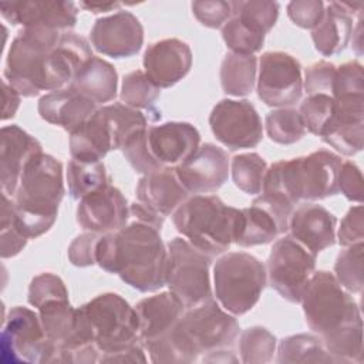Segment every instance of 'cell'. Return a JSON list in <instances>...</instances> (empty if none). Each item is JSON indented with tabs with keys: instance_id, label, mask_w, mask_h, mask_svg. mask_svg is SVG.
<instances>
[{
	"instance_id": "1",
	"label": "cell",
	"mask_w": 364,
	"mask_h": 364,
	"mask_svg": "<svg viewBox=\"0 0 364 364\" xmlns=\"http://www.w3.org/2000/svg\"><path fill=\"white\" fill-rule=\"evenodd\" d=\"M161 230L135 220L115 232L101 233L95 247V264L118 274L132 289L148 293L165 286L168 249Z\"/></svg>"
},
{
	"instance_id": "2",
	"label": "cell",
	"mask_w": 364,
	"mask_h": 364,
	"mask_svg": "<svg viewBox=\"0 0 364 364\" xmlns=\"http://www.w3.org/2000/svg\"><path fill=\"white\" fill-rule=\"evenodd\" d=\"M87 344L97 346L101 353L100 363L146 361L135 309L117 293H102L77 309L74 340L58 350L57 355Z\"/></svg>"
},
{
	"instance_id": "3",
	"label": "cell",
	"mask_w": 364,
	"mask_h": 364,
	"mask_svg": "<svg viewBox=\"0 0 364 364\" xmlns=\"http://www.w3.org/2000/svg\"><path fill=\"white\" fill-rule=\"evenodd\" d=\"M239 330L236 318L212 299L185 310L172 331L145 350L152 363H193L200 355L232 347Z\"/></svg>"
},
{
	"instance_id": "4",
	"label": "cell",
	"mask_w": 364,
	"mask_h": 364,
	"mask_svg": "<svg viewBox=\"0 0 364 364\" xmlns=\"http://www.w3.org/2000/svg\"><path fill=\"white\" fill-rule=\"evenodd\" d=\"M64 193L61 162L44 152L31 158L11 198L16 222L27 239L53 228Z\"/></svg>"
},
{
	"instance_id": "5",
	"label": "cell",
	"mask_w": 364,
	"mask_h": 364,
	"mask_svg": "<svg viewBox=\"0 0 364 364\" xmlns=\"http://www.w3.org/2000/svg\"><path fill=\"white\" fill-rule=\"evenodd\" d=\"M343 161L327 149L307 156L277 161L263 178L262 193L279 196L293 206L300 200H318L338 193V173Z\"/></svg>"
},
{
	"instance_id": "6",
	"label": "cell",
	"mask_w": 364,
	"mask_h": 364,
	"mask_svg": "<svg viewBox=\"0 0 364 364\" xmlns=\"http://www.w3.org/2000/svg\"><path fill=\"white\" fill-rule=\"evenodd\" d=\"M240 209L216 195H193L172 215L175 229L196 249L215 257L235 243Z\"/></svg>"
},
{
	"instance_id": "7",
	"label": "cell",
	"mask_w": 364,
	"mask_h": 364,
	"mask_svg": "<svg viewBox=\"0 0 364 364\" xmlns=\"http://www.w3.org/2000/svg\"><path fill=\"white\" fill-rule=\"evenodd\" d=\"M300 303L307 326L320 338L363 324L358 304L330 272L313 273Z\"/></svg>"
},
{
	"instance_id": "8",
	"label": "cell",
	"mask_w": 364,
	"mask_h": 364,
	"mask_svg": "<svg viewBox=\"0 0 364 364\" xmlns=\"http://www.w3.org/2000/svg\"><path fill=\"white\" fill-rule=\"evenodd\" d=\"M266 282L264 264L250 253L230 252L215 262V296L222 309L233 316H242L255 307Z\"/></svg>"
},
{
	"instance_id": "9",
	"label": "cell",
	"mask_w": 364,
	"mask_h": 364,
	"mask_svg": "<svg viewBox=\"0 0 364 364\" xmlns=\"http://www.w3.org/2000/svg\"><path fill=\"white\" fill-rule=\"evenodd\" d=\"M63 31L43 27L23 28L7 51L4 80L23 97H37L44 91V67L48 53L57 46Z\"/></svg>"
},
{
	"instance_id": "10",
	"label": "cell",
	"mask_w": 364,
	"mask_h": 364,
	"mask_svg": "<svg viewBox=\"0 0 364 364\" xmlns=\"http://www.w3.org/2000/svg\"><path fill=\"white\" fill-rule=\"evenodd\" d=\"M168 264L165 284L185 304L196 307L213 299L209 267L213 257L196 249L186 239L173 237L166 245Z\"/></svg>"
},
{
	"instance_id": "11",
	"label": "cell",
	"mask_w": 364,
	"mask_h": 364,
	"mask_svg": "<svg viewBox=\"0 0 364 364\" xmlns=\"http://www.w3.org/2000/svg\"><path fill=\"white\" fill-rule=\"evenodd\" d=\"M1 357L11 363H54L57 347L47 337L40 316L21 306L13 307L1 331Z\"/></svg>"
},
{
	"instance_id": "12",
	"label": "cell",
	"mask_w": 364,
	"mask_h": 364,
	"mask_svg": "<svg viewBox=\"0 0 364 364\" xmlns=\"http://www.w3.org/2000/svg\"><path fill=\"white\" fill-rule=\"evenodd\" d=\"M316 269V255L309 252L291 236L277 239L270 250L266 276L283 299L300 303L303 290Z\"/></svg>"
},
{
	"instance_id": "13",
	"label": "cell",
	"mask_w": 364,
	"mask_h": 364,
	"mask_svg": "<svg viewBox=\"0 0 364 364\" xmlns=\"http://www.w3.org/2000/svg\"><path fill=\"white\" fill-rule=\"evenodd\" d=\"M303 94L301 65L283 51H266L259 61L257 95L269 107L289 108Z\"/></svg>"
},
{
	"instance_id": "14",
	"label": "cell",
	"mask_w": 364,
	"mask_h": 364,
	"mask_svg": "<svg viewBox=\"0 0 364 364\" xmlns=\"http://www.w3.org/2000/svg\"><path fill=\"white\" fill-rule=\"evenodd\" d=\"M215 138L230 151L255 148L263 138V125L255 105L247 100H220L209 115Z\"/></svg>"
},
{
	"instance_id": "15",
	"label": "cell",
	"mask_w": 364,
	"mask_h": 364,
	"mask_svg": "<svg viewBox=\"0 0 364 364\" xmlns=\"http://www.w3.org/2000/svg\"><path fill=\"white\" fill-rule=\"evenodd\" d=\"M291 212L293 205L287 200L262 193L249 208L240 209L235 243L242 247H252L273 242V239L289 229Z\"/></svg>"
},
{
	"instance_id": "16",
	"label": "cell",
	"mask_w": 364,
	"mask_h": 364,
	"mask_svg": "<svg viewBox=\"0 0 364 364\" xmlns=\"http://www.w3.org/2000/svg\"><path fill=\"white\" fill-rule=\"evenodd\" d=\"M90 40L92 47L112 58H128L141 50L144 28L141 21L131 13L119 10L111 16L97 18Z\"/></svg>"
},
{
	"instance_id": "17",
	"label": "cell",
	"mask_w": 364,
	"mask_h": 364,
	"mask_svg": "<svg viewBox=\"0 0 364 364\" xmlns=\"http://www.w3.org/2000/svg\"><path fill=\"white\" fill-rule=\"evenodd\" d=\"M175 173L188 193L216 192L229 178L228 152L215 144H203L175 168Z\"/></svg>"
},
{
	"instance_id": "18",
	"label": "cell",
	"mask_w": 364,
	"mask_h": 364,
	"mask_svg": "<svg viewBox=\"0 0 364 364\" xmlns=\"http://www.w3.org/2000/svg\"><path fill=\"white\" fill-rule=\"evenodd\" d=\"M334 100V111L321 139L346 156L363 149L364 138V95H347Z\"/></svg>"
},
{
	"instance_id": "19",
	"label": "cell",
	"mask_w": 364,
	"mask_h": 364,
	"mask_svg": "<svg viewBox=\"0 0 364 364\" xmlns=\"http://www.w3.org/2000/svg\"><path fill=\"white\" fill-rule=\"evenodd\" d=\"M1 16L13 26L23 28L43 27L67 31L77 23V7L65 0H27L1 1Z\"/></svg>"
},
{
	"instance_id": "20",
	"label": "cell",
	"mask_w": 364,
	"mask_h": 364,
	"mask_svg": "<svg viewBox=\"0 0 364 364\" xmlns=\"http://www.w3.org/2000/svg\"><path fill=\"white\" fill-rule=\"evenodd\" d=\"M200 134L189 122L171 121L148 127L146 145L154 161L162 168L175 169L199 148Z\"/></svg>"
},
{
	"instance_id": "21",
	"label": "cell",
	"mask_w": 364,
	"mask_h": 364,
	"mask_svg": "<svg viewBox=\"0 0 364 364\" xmlns=\"http://www.w3.org/2000/svg\"><path fill=\"white\" fill-rule=\"evenodd\" d=\"M129 206L122 192L111 183L84 196L77 206V223L88 232L108 233L124 228Z\"/></svg>"
},
{
	"instance_id": "22",
	"label": "cell",
	"mask_w": 364,
	"mask_h": 364,
	"mask_svg": "<svg viewBox=\"0 0 364 364\" xmlns=\"http://www.w3.org/2000/svg\"><path fill=\"white\" fill-rule=\"evenodd\" d=\"M92 57L88 41L74 33L63 31L57 46L48 53L44 67V91H58L73 85L82 65Z\"/></svg>"
},
{
	"instance_id": "23",
	"label": "cell",
	"mask_w": 364,
	"mask_h": 364,
	"mask_svg": "<svg viewBox=\"0 0 364 364\" xmlns=\"http://www.w3.org/2000/svg\"><path fill=\"white\" fill-rule=\"evenodd\" d=\"M142 63L145 74L158 88H169L189 73L192 51L179 38H165L148 46Z\"/></svg>"
},
{
	"instance_id": "24",
	"label": "cell",
	"mask_w": 364,
	"mask_h": 364,
	"mask_svg": "<svg viewBox=\"0 0 364 364\" xmlns=\"http://www.w3.org/2000/svg\"><path fill=\"white\" fill-rule=\"evenodd\" d=\"M0 182L3 195L13 198L20 176L31 158L43 152L41 144L18 125H7L0 131Z\"/></svg>"
},
{
	"instance_id": "25",
	"label": "cell",
	"mask_w": 364,
	"mask_h": 364,
	"mask_svg": "<svg viewBox=\"0 0 364 364\" xmlns=\"http://www.w3.org/2000/svg\"><path fill=\"white\" fill-rule=\"evenodd\" d=\"M336 216L324 206L306 202L291 212L289 229L294 240L317 256L336 243Z\"/></svg>"
},
{
	"instance_id": "26",
	"label": "cell",
	"mask_w": 364,
	"mask_h": 364,
	"mask_svg": "<svg viewBox=\"0 0 364 364\" xmlns=\"http://www.w3.org/2000/svg\"><path fill=\"white\" fill-rule=\"evenodd\" d=\"M134 309L138 317V336L144 347L166 337L186 310L172 291L142 299Z\"/></svg>"
},
{
	"instance_id": "27",
	"label": "cell",
	"mask_w": 364,
	"mask_h": 364,
	"mask_svg": "<svg viewBox=\"0 0 364 364\" xmlns=\"http://www.w3.org/2000/svg\"><path fill=\"white\" fill-rule=\"evenodd\" d=\"M135 195L136 202L162 219L173 213L188 199V191L172 168L144 175L138 181Z\"/></svg>"
},
{
	"instance_id": "28",
	"label": "cell",
	"mask_w": 364,
	"mask_h": 364,
	"mask_svg": "<svg viewBox=\"0 0 364 364\" xmlns=\"http://www.w3.org/2000/svg\"><path fill=\"white\" fill-rule=\"evenodd\" d=\"M97 109V104L74 87L47 92L38 100L37 105V111L44 121L61 127L68 134L84 124Z\"/></svg>"
},
{
	"instance_id": "29",
	"label": "cell",
	"mask_w": 364,
	"mask_h": 364,
	"mask_svg": "<svg viewBox=\"0 0 364 364\" xmlns=\"http://www.w3.org/2000/svg\"><path fill=\"white\" fill-rule=\"evenodd\" d=\"M109 151H114V141L101 107L70 134V154L77 161L97 162Z\"/></svg>"
},
{
	"instance_id": "30",
	"label": "cell",
	"mask_w": 364,
	"mask_h": 364,
	"mask_svg": "<svg viewBox=\"0 0 364 364\" xmlns=\"http://www.w3.org/2000/svg\"><path fill=\"white\" fill-rule=\"evenodd\" d=\"M353 28V16L346 10L343 3L331 1L324 9L321 21L311 31L316 50L324 57L341 53L350 41Z\"/></svg>"
},
{
	"instance_id": "31",
	"label": "cell",
	"mask_w": 364,
	"mask_h": 364,
	"mask_svg": "<svg viewBox=\"0 0 364 364\" xmlns=\"http://www.w3.org/2000/svg\"><path fill=\"white\" fill-rule=\"evenodd\" d=\"M118 74L112 64L92 55L80 70L71 87L92 102H109L117 95Z\"/></svg>"
},
{
	"instance_id": "32",
	"label": "cell",
	"mask_w": 364,
	"mask_h": 364,
	"mask_svg": "<svg viewBox=\"0 0 364 364\" xmlns=\"http://www.w3.org/2000/svg\"><path fill=\"white\" fill-rule=\"evenodd\" d=\"M37 310L43 328L47 337L57 347V351L70 346L75 336L77 309L70 304L68 299L48 301Z\"/></svg>"
},
{
	"instance_id": "33",
	"label": "cell",
	"mask_w": 364,
	"mask_h": 364,
	"mask_svg": "<svg viewBox=\"0 0 364 364\" xmlns=\"http://www.w3.org/2000/svg\"><path fill=\"white\" fill-rule=\"evenodd\" d=\"M257 58L255 55L228 53L220 64V85L225 94L243 97L253 91Z\"/></svg>"
},
{
	"instance_id": "34",
	"label": "cell",
	"mask_w": 364,
	"mask_h": 364,
	"mask_svg": "<svg viewBox=\"0 0 364 364\" xmlns=\"http://www.w3.org/2000/svg\"><path fill=\"white\" fill-rule=\"evenodd\" d=\"M277 363H336L328 354L320 337L311 334H294L279 343Z\"/></svg>"
},
{
	"instance_id": "35",
	"label": "cell",
	"mask_w": 364,
	"mask_h": 364,
	"mask_svg": "<svg viewBox=\"0 0 364 364\" xmlns=\"http://www.w3.org/2000/svg\"><path fill=\"white\" fill-rule=\"evenodd\" d=\"M111 179L101 161L84 162L71 158L67 165L68 193L73 199L81 200L84 196L109 185Z\"/></svg>"
},
{
	"instance_id": "36",
	"label": "cell",
	"mask_w": 364,
	"mask_h": 364,
	"mask_svg": "<svg viewBox=\"0 0 364 364\" xmlns=\"http://www.w3.org/2000/svg\"><path fill=\"white\" fill-rule=\"evenodd\" d=\"M232 16L252 31L266 36L279 17V3L267 0L232 1Z\"/></svg>"
},
{
	"instance_id": "37",
	"label": "cell",
	"mask_w": 364,
	"mask_h": 364,
	"mask_svg": "<svg viewBox=\"0 0 364 364\" xmlns=\"http://www.w3.org/2000/svg\"><path fill=\"white\" fill-rule=\"evenodd\" d=\"M266 132L270 141L280 145L299 142L307 132L300 112L294 108H277L266 115Z\"/></svg>"
},
{
	"instance_id": "38",
	"label": "cell",
	"mask_w": 364,
	"mask_h": 364,
	"mask_svg": "<svg viewBox=\"0 0 364 364\" xmlns=\"http://www.w3.org/2000/svg\"><path fill=\"white\" fill-rule=\"evenodd\" d=\"M232 178L236 188L247 195H259L267 171L266 161L256 152L240 154L232 158Z\"/></svg>"
},
{
	"instance_id": "39",
	"label": "cell",
	"mask_w": 364,
	"mask_h": 364,
	"mask_svg": "<svg viewBox=\"0 0 364 364\" xmlns=\"http://www.w3.org/2000/svg\"><path fill=\"white\" fill-rule=\"evenodd\" d=\"M237 347L245 364L270 363L276 353V337L267 328L253 326L242 331Z\"/></svg>"
},
{
	"instance_id": "40",
	"label": "cell",
	"mask_w": 364,
	"mask_h": 364,
	"mask_svg": "<svg viewBox=\"0 0 364 364\" xmlns=\"http://www.w3.org/2000/svg\"><path fill=\"white\" fill-rule=\"evenodd\" d=\"M161 95L158 88L145 74V71L135 70L124 75L121 87V102L135 109H151L154 102Z\"/></svg>"
},
{
	"instance_id": "41",
	"label": "cell",
	"mask_w": 364,
	"mask_h": 364,
	"mask_svg": "<svg viewBox=\"0 0 364 364\" xmlns=\"http://www.w3.org/2000/svg\"><path fill=\"white\" fill-rule=\"evenodd\" d=\"M363 242L347 246L336 259L334 272L337 282L351 293H361L364 286L363 279Z\"/></svg>"
},
{
	"instance_id": "42",
	"label": "cell",
	"mask_w": 364,
	"mask_h": 364,
	"mask_svg": "<svg viewBox=\"0 0 364 364\" xmlns=\"http://www.w3.org/2000/svg\"><path fill=\"white\" fill-rule=\"evenodd\" d=\"M222 38L230 53L246 55H255L264 44V36L252 31L233 16L222 27Z\"/></svg>"
},
{
	"instance_id": "43",
	"label": "cell",
	"mask_w": 364,
	"mask_h": 364,
	"mask_svg": "<svg viewBox=\"0 0 364 364\" xmlns=\"http://www.w3.org/2000/svg\"><path fill=\"white\" fill-rule=\"evenodd\" d=\"M27 237L18 228L13 210L11 198L3 195L1 225H0V253L3 259L18 255L27 245Z\"/></svg>"
},
{
	"instance_id": "44",
	"label": "cell",
	"mask_w": 364,
	"mask_h": 364,
	"mask_svg": "<svg viewBox=\"0 0 364 364\" xmlns=\"http://www.w3.org/2000/svg\"><path fill=\"white\" fill-rule=\"evenodd\" d=\"M334 111V100L330 94H313L309 95L300 105V115L306 125V129L320 136L326 124L331 118Z\"/></svg>"
},
{
	"instance_id": "45",
	"label": "cell",
	"mask_w": 364,
	"mask_h": 364,
	"mask_svg": "<svg viewBox=\"0 0 364 364\" xmlns=\"http://www.w3.org/2000/svg\"><path fill=\"white\" fill-rule=\"evenodd\" d=\"M27 299L33 307L40 309L48 301L68 299V290L60 276L54 273H40L30 282Z\"/></svg>"
},
{
	"instance_id": "46",
	"label": "cell",
	"mask_w": 364,
	"mask_h": 364,
	"mask_svg": "<svg viewBox=\"0 0 364 364\" xmlns=\"http://www.w3.org/2000/svg\"><path fill=\"white\" fill-rule=\"evenodd\" d=\"M364 95V74L363 65L358 61H348L336 68L331 97Z\"/></svg>"
},
{
	"instance_id": "47",
	"label": "cell",
	"mask_w": 364,
	"mask_h": 364,
	"mask_svg": "<svg viewBox=\"0 0 364 364\" xmlns=\"http://www.w3.org/2000/svg\"><path fill=\"white\" fill-rule=\"evenodd\" d=\"M146 131L148 128L136 132L121 148L125 159L134 168V171L144 175L162 169L149 154L146 145Z\"/></svg>"
},
{
	"instance_id": "48",
	"label": "cell",
	"mask_w": 364,
	"mask_h": 364,
	"mask_svg": "<svg viewBox=\"0 0 364 364\" xmlns=\"http://www.w3.org/2000/svg\"><path fill=\"white\" fill-rule=\"evenodd\" d=\"M192 11L196 20L209 28H220L232 17V1L205 0L193 1Z\"/></svg>"
},
{
	"instance_id": "49",
	"label": "cell",
	"mask_w": 364,
	"mask_h": 364,
	"mask_svg": "<svg viewBox=\"0 0 364 364\" xmlns=\"http://www.w3.org/2000/svg\"><path fill=\"white\" fill-rule=\"evenodd\" d=\"M287 16L296 26L313 30L324 16V3L320 0H293L287 4Z\"/></svg>"
},
{
	"instance_id": "50",
	"label": "cell",
	"mask_w": 364,
	"mask_h": 364,
	"mask_svg": "<svg viewBox=\"0 0 364 364\" xmlns=\"http://www.w3.org/2000/svg\"><path fill=\"white\" fill-rule=\"evenodd\" d=\"M336 65L328 61H317L306 68L304 73V90L309 95L313 94H330L336 74Z\"/></svg>"
},
{
	"instance_id": "51",
	"label": "cell",
	"mask_w": 364,
	"mask_h": 364,
	"mask_svg": "<svg viewBox=\"0 0 364 364\" xmlns=\"http://www.w3.org/2000/svg\"><path fill=\"white\" fill-rule=\"evenodd\" d=\"M101 233L87 232L77 236L68 246V260L77 267L95 264V247Z\"/></svg>"
},
{
	"instance_id": "52",
	"label": "cell",
	"mask_w": 364,
	"mask_h": 364,
	"mask_svg": "<svg viewBox=\"0 0 364 364\" xmlns=\"http://www.w3.org/2000/svg\"><path fill=\"white\" fill-rule=\"evenodd\" d=\"M364 239V216L363 206L357 205L348 209L338 228V243L344 247L363 242Z\"/></svg>"
},
{
	"instance_id": "53",
	"label": "cell",
	"mask_w": 364,
	"mask_h": 364,
	"mask_svg": "<svg viewBox=\"0 0 364 364\" xmlns=\"http://www.w3.org/2000/svg\"><path fill=\"white\" fill-rule=\"evenodd\" d=\"M338 192L351 202H363V175L353 161H346L340 166Z\"/></svg>"
},
{
	"instance_id": "54",
	"label": "cell",
	"mask_w": 364,
	"mask_h": 364,
	"mask_svg": "<svg viewBox=\"0 0 364 364\" xmlns=\"http://www.w3.org/2000/svg\"><path fill=\"white\" fill-rule=\"evenodd\" d=\"M20 92L10 85L6 80H3V112L1 119L6 121L9 118H13L20 107Z\"/></svg>"
},
{
	"instance_id": "55",
	"label": "cell",
	"mask_w": 364,
	"mask_h": 364,
	"mask_svg": "<svg viewBox=\"0 0 364 364\" xmlns=\"http://www.w3.org/2000/svg\"><path fill=\"white\" fill-rule=\"evenodd\" d=\"M129 216H132L135 220L148 223L154 228H156L158 230H161L162 225H164V219L154 215L151 210H148L145 206H142L139 202H134L129 205Z\"/></svg>"
},
{
	"instance_id": "56",
	"label": "cell",
	"mask_w": 364,
	"mask_h": 364,
	"mask_svg": "<svg viewBox=\"0 0 364 364\" xmlns=\"http://www.w3.org/2000/svg\"><path fill=\"white\" fill-rule=\"evenodd\" d=\"M121 3L117 1H80V7L91 11V13H104L111 11L114 9H118Z\"/></svg>"
},
{
	"instance_id": "57",
	"label": "cell",
	"mask_w": 364,
	"mask_h": 364,
	"mask_svg": "<svg viewBox=\"0 0 364 364\" xmlns=\"http://www.w3.org/2000/svg\"><path fill=\"white\" fill-rule=\"evenodd\" d=\"M202 361H206V363H237V358L235 357V354L230 350L222 348V350H216V351H212V353L203 355Z\"/></svg>"
}]
</instances>
